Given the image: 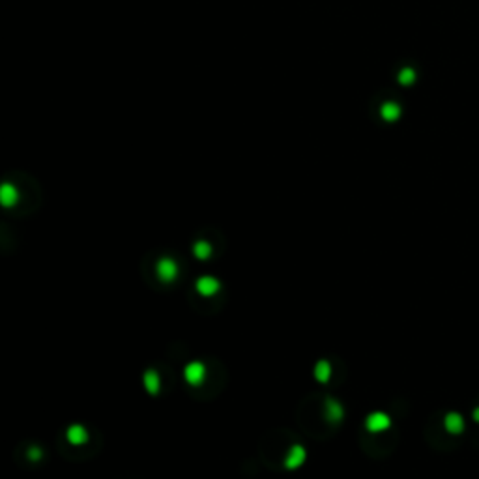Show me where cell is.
<instances>
[{
	"label": "cell",
	"instance_id": "1",
	"mask_svg": "<svg viewBox=\"0 0 479 479\" xmlns=\"http://www.w3.org/2000/svg\"><path fill=\"white\" fill-rule=\"evenodd\" d=\"M156 271H158V275L163 283H172L178 277V264L172 257H161L158 261Z\"/></svg>",
	"mask_w": 479,
	"mask_h": 479
},
{
	"label": "cell",
	"instance_id": "2",
	"mask_svg": "<svg viewBox=\"0 0 479 479\" xmlns=\"http://www.w3.org/2000/svg\"><path fill=\"white\" fill-rule=\"evenodd\" d=\"M184 376H185V380H187V384H191V386H201L202 382H204V378H206V367H204V363H201V362L187 363L184 369Z\"/></svg>",
	"mask_w": 479,
	"mask_h": 479
},
{
	"label": "cell",
	"instance_id": "3",
	"mask_svg": "<svg viewBox=\"0 0 479 479\" xmlns=\"http://www.w3.org/2000/svg\"><path fill=\"white\" fill-rule=\"evenodd\" d=\"M195 288H197V292H199L201 296H204V298H210V296H215L219 292L221 283H219L215 277H212V275H202V277L197 279Z\"/></svg>",
	"mask_w": 479,
	"mask_h": 479
},
{
	"label": "cell",
	"instance_id": "4",
	"mask_svg": "<svg viewBox=\"0 0 479 479\" xmlns=\"http://www.w3.org/2000/svg\"><path fill=\"white\" fill-rule=\"evenodd\" d=\"M389 425H391V420L384 412H373L365 421V427L369 432H382V430L389 429Z\"/></svg>",
	"mask_w": 479,
	"mask_h": 479
},
{
	"label": "cell",
	"instance_id": "5",
	"mask_svg": "<svg viewBox=\"0 0 479 479\" xmlns=\"http://www.w3.org/2000/svg\"><path fill=\"white\" fill-rule=\"evenodd\" d=\"M305 459H307L305 447L292 446L290 447V451H288V455L285 457V466L288 468V470H294V468H298V466H302V464L305 463Z\"/></svg>",
	"mask_w": 479,
	"mask_h": 479
},
{
	"label": "cell",
	"instance_id": "6",
	"mask_svg": "<svg viewBox=\"0 0 479 479\" xmlns=\"http://www.w3.org/2000/svg\"><path fill=\"white\" fill-rule=\"evenodd\" d=\"M324 412H326V420L328 421H341L343 420V416H345V408H343V404L339 403V401H335L333 397H328L326 399V403H324Z\"/></svg>",
	"mask_w": 479,
	"mask_h": 479
},
{
	"label": "cell",
	"instance_id": "7",
	"mask_svg": "<svg viewBox=\"0 0 479 479\" xmlns=\"http://www.w3.org/2000/svg\"><path fill=\"white\" fill-rule=\"evenodd\" d=\"M66 436L73 446H83V444H86V440H88V430L84 429L83 425H71L67 429Z\"/></svg>",
	"mask_w": 479,
	"mask_h": 479
},
{
	"label": "cell",
	"instance_id": "8",
	"mask_svg": "<svg viewBox=\"0 0 479 479\" xmlns=\"http://www.w3.org/2000/svg\"><path fill=\"white\" fill-rule=\"evenodd\" d=\"M144 387H146V391L150 393V395H156L158 391H160L161 387V380H160V374L156 373L154 369H148L146 373H144Z\"/></svg>",
	"mask_w": 479,
	"mask_h": 479
},
{
	"label": "cell",
	"instance_id": "9",
	"mask_svg": "<svg viewBox=\"0 0 479 479\" xmlns=\"http://www.w3.org/2000/svg\"><path fill=\"white\" fill-rule=\"evenodd\" d=\"M444 425H446V429L449 430V432L457 434V432H461V430L464 429L463 416H461V414H457V412H449L446 416V420H444Z\"/></svg>",
	"mask_w": 479,
	"mask_h": 479
},
{
	"label": "cell",
	"instance_id": "10",
	"mask_svg": "<svg viewBox=\"0 0 479 479\" xmlns=\"http://www.w3.org/2000/svg\"><path fill=\"white\" fill-rule=\"evenodd\" d=\"M331 376V365L326 360H320L317 365H315V378L319 380L320 384H326Z\"/></svg>",
	"mask_w": 479,
	"mask_h": 479
},
{
	"label": "cell",
	"instance_id": "11",
	"mask_svg": "<svg viewBox=\"0 0 479 479\" xmlns=\"http://www.w3.org/2000/svg\"><path fill=\"white\" fill-rule=\"evenodd\" d=\"M212 253H213V249H212L210 242H206V240H199V242H195L193 244V255L197 257V259H201V261L210 259Z\"/></svg>",
	"mask_w": 479,
	"mask_h": 479
},
{
	"label": "cell",
	"instance_id": "12",
	"mask_svg": "<svg viewBox=\"0 0 479 479\" xmlns=\"http://www.w3.org/2000/svg\"><path fill=\"white\" fill-rule=\"evenodd\" d=\"M15 201H17V191L11 185H4L2 187V202H4V206H11Z\"/></svg>",
	"mask_w": 479,
	"mask_h": 479
},
{
	"label": "cell",
	"instance_id": "13",
	"mask_svg": "<svg viewBox=\"0 0 479 479\" xmlns=\"http://www.w3.org/2000/svg\"><path fill=\"white\" fill-rule=\"evenodd\" d=\"M42 449L40 447H36V446H32L30 449H28V459H32V461H40L42 459Z\"/></svg>",
	"mask_w": 479,
	"mask_h": 479
},
{
	"label": "cell",
	"instance_id": "14",
	"mask_svg": "<svg viewBox=\"0 0 479 479\" xmlns=\"http://www.w3.org/2000/svg\"><path fill=\"white\" fill-rule=\"evenodd\" d=\"M474 420L479 423V408H476V410H474Z\"/></svg>",
	"mask_w": 479,
	"mask_h": 479
}]
</instances>
